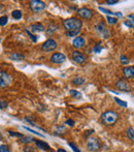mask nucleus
Masks as SVG:
<instances>
[{"label": "nucleus", "mask_w": 134, "mask_h": 152, "mask_svg": "<svg viewBox=\"0 0 134 152\" xmlns=\"http://www.w3.org/2000/svg\"><path fill=\"white\" fill-rule=\"evenodd\" d=\"M83 26V22L78 18H69L63 21V27L66 29V31L80 30Z\"/></svg>", "instance_id": "f257e3e1"}, {"label": "nucleus", "mask_w": 134, "mask_h": 152, "mask_svg": "<svg viewBox=\"0 0 134 152\" xmlns=\"http://www.w3.org/2000/svg\"><path fill=\"white\" fill-rule=\"evenodd\" d=\"M118 118H119V115L114 111L112 110L105 111L101 115L102 123H104L105 125H112V124H114L118 121Z\"/></svg>", "instance_id": "f03ea898"}, {"label": "nucleus", "mask_w": 134, "mask_h": 152, "mask_svg": "<svg viewBox=\"0 0 134 152\" xmlns=\"http://www.w3.org/2000/svg\"><path fill=\"white\" fill-rule=\"evenodd\" d=\"M87 148L92 152H97L101 149V143L97 137L90 136L87 140Z\"/></svg>", "instance_id": "7ed1b4c3"}, {"label": "nucleus", "mask_w": 134, "mask_h": 152, "mask_svg": "<svg viewBox=\"0 0 134 152\" xmlns=\"http://www.w3.org/2000/svg\"><path fill=\"white\" fill-rule=\"evenodd\" d=\"M29 5H30L31 10L33 12H35V14L43 12L46 8V4L43 1H41V0H31L29 2Z\"/></svg>", "instance_id": "20e7f679"}, {"label": "nucleus", "mask_w": 134, "mask_h": 152, "mask_svg": "<svg viewBox=\"0 0 134 152\" xmlns=\"http://www.w3.org/2000/svg\"><path fill=\"white\" fill-rule=\"evenodd\" d=\"M57 47H58V44H57L56 40L53 39V38H49L42 44L41 50L43 52H53L54 50H56Z\"/></svg>", "instance_id": "39448f33"}, {"label": "nucleus", "mask_w": 134, "mask_h": 152, "mask_svg": "<svg viewBox=\"0 0 134 152\" xmlns=\"http://www.w3.org/2000/svg\"><path fill=\"white\" fill-rule=\"evenodd\" d=\"M95 31L97 32V34H99V35L102 36L103 38L109 37V30H108L107 27L102 22H99L95 25Z\"/></svg>", "instance_id": "423d86ee"}, {"label": "nucleus", "mask_w": 134, "mask_h": 152, "mask_svg": "<svg viewBox=\"0 0 134 152\" xmlns=\"http://www.w3.org/2000/svg\"><path fill=\"white\" fill-rule=\"evenodd\" d=\"M12 82V78L7 72H0V87L1 88H5Z\"/></svg>", "instance_id": "0eeeda50"}, {"label": "nucleus", "mask_w": 134, "mask_h": 152, "mask_svg": "<svg viewBox=\"0 0 134 152\" xmlns=\"http://www.w3.org/2000/svg\"><path fill=\"white\" fill-rule=\"evenodd\" d=\"M71 57H72V60H73L75 63L78 64H83L86 62V57L83 53L78 52V51H73L71 53Z\"/></svg>", "instance_id": "6e6552de"}, {"label": "nucleus", "mask_w": 134, "mask_h": 152, "mask_svg": "<svg viewBox=\"0 0 134 152\" xmlns=\"http://www.w3.org/2000/svg\"><path fill=\"white\" fill-rule=\"evenodd\" d=\"M78 14L80 17H82L83 19H86V20H90L93 17V12L90 10V8L87 7H82L78 10Z\"/></svg>", "instance_id": "1a4fd4ad"}, {"label": "nucleus", "mask_w": 134, "mask_h": 152, "mask_svg": "<svg viewBox=\"0 0 134 152\" xmlns=\"http://www.w3.org/2000/svg\"><path fill=\"white\" fill-rule=\"evenodd\" d=\"M116 87L122 92H130L131 91V87L128 83L125 80H119L118 82L116 83Z\"/></svg>", "instance_id": "9d476101"}, {"label": "nucleus", "mask_w": 134, "mask_h": 152, "mask_svg": "<svg viewBox=\"0 0 134 152\" xmlns=\"http://www.w3.org/2000/svg\"><path fill=\"white\" fill-rule=\"evenodd\" d=\"M65 60H66V56L63 53H54L51 56V62H53V63L60 64L63 63Z\"/></svg>", "instance_id": "9b49d317"}, {"label": "nucleus", "mask_w": 134, "mask_h": 152, "mask_svg": "<svg viewBox=\"0 0 134 152\" xmlns=\"http://www.w3.org/2000/svg\"><path fill=\"white\" fill-rule=\"evenodd\" d=\"M86 45V40H85L84 37H80V36H78L75 37L73 40H72V46L75 49H82L85 47Z\"/></svg>", "instance_id": "f8f14e48"}, {"label": "nucleus", "mask_w": 134, "mask_h": 152, "mask_svg": "<svg viewBox=\"0 0 134 152\" xmlns=\"http://www.w3.org/2000/svg\"><path fill=\"white\" fill-rule=\"evenodd\" d=\"M29 30L30 32H32V33H37V32H42L44 31V26L41 24V23H33V24L30 25V27H29Z\"/></svg>", "instance_id": "ddd939ff"}, {"label": "nucleus", "mask_w": 134, "mask_h": 152, "mask_svg": "<svg viewBox=\"0 0 134 152\" xmlns=\"http://www.w3.org/2000/svg\"><path fill=\"white\" fill-rule=\"evenodd\" d=\"M123 75L127 79H134V66H126L123 68Z\"/></svg>", "instance_id": "4468645a"}, {"label": "nucleus", "mask_w": 134, "mask_h": 152, "mask_svg": "<svg viewBox=\"0 0 134 152\" xmlns=\"http://www.w3.org/2000/svg\"><path fill=\"white\" fill-rule=\"evenodd\" d=\"M98 8H99V10H100L101 12H104V14H106L107 16H112V17L116 16V17H120V18H122V17H123V14H122V12H112V10H107V8L102 7V6H99Z\"/></svg>", "instance_id": "2eb2a0df"}, {"label": "nucleus", "mask_w": 134, "mask_h": 152, "mask_svg": "<svg viewBox=\"0 0 134 152\" xmlns=\"http://www.w3.org/2000/svg\"><path fill=\"white\" fill-rule=\"evenodd\" d=\"M65 132H66V128L63 125H55L53 127V132L55 136H61V134H65Z\"/></svg>", "instance_id": "dca6fc26"}, {"label": "nucleus", "mask_w": 134, "mask_h": 152, "mask_svg": "<svg viewBox=\"0 0 134 152\" xmlns=\"http://www.w3.org/2000/svg\"><path fill=\"white\" fill-rule=\"evenodd\" d=\"M36 145H37V147L39 149H41V150H44V151H48L51 149L50 145L48 144L46 142H43V141H40V140H36Z\"/></svg>", "instance_id": "f3484780"}, {"label": "nucleus", "mask_w": 134, "mask_h": 152, "mask_svg": "<svg viewBox=\"0 0 134 152\" xmlns=\"http://www.w3.org/2000/svg\"><path fill=\"white\" fill-rule=\"evenodd\" d=\"M128 28H134V15H129L124 23Z\"/></svg>", "instance_id": "a211bd4d"}, {"label": "nucleus", "mask_w": 134, "mask_h": 152, "mask_svg": "<svg viewBox=\"0 0 134 152\" xmlns=\"http://www.w3.org/2000/svg\"><path fill=\"white\" fill-rule=\"evenodd\" d=\"M9 58L14 61H21V60H24L25 56L23 54H20V53H12V54H10Z\"/></svg>", "instance_id": "6ab92c4d"}, {"label": "nucleus", "mask_w": 134, "mask_h": 152, "mask_svg": "<svg viewBox=\"0 0 134 152\" xmlns=\"http://www.w3.org/2000/svg\"><path fill=\"white\" fill-rule=\"evenodd\" d=\"M12 19H14V20H20V19L23 17L22 10H12Z\"/></svg>", "instance_id": "aec40b11"}, {"label": "nucleus", "mask_w": 134, "mask_h": 152, "mask_svg": "<svg viewBox=\"0 0 134 152\" xmlns=\"http://www.w3.org/2000/svg\"><path fill=\"white\" fill-rule=\"evenodd\" d=\"M85 83V79L82 78V77H75V78L72 79V84L76 85V86H80V85H83Z\"/></svg>", "instance_id": "412c9836"}, {"label": "nucleus", "mask_w": 134, "mask_h": 152, "mask_svg": "<svg viewBox=\"0 0 134 152\" xmlns=\"http://www.w3.org/2000/svg\"><path fill=\"white\" fill-rule=\"evenodd\" d=\"M126 134H127V137L130 141L134 142V128L133 127H128L126 130Z\"/></svg>", "instance_id": "4be33fe9"}, {"label": "nucleus", "mask_w": 134, "mask_h": 152, "mask_svg": "<svg viewBox=\"0 0 134 152\" xmlns=\"http://www.w3.org/2000/svg\"><path fill=\"white\" fill-rule=\"evenodd\" d=\"M69 94L72 96V97L76 98V99H80L82 98V93L76 90H74V89H71V90H69Z\"/></svg>", "instance_id": "5701e85b"}, {"label": "nucleus", "mask_w": 134, "mask_h": 152, "mask_svg": "<svg viewBox=\"0 0 134 152\" xmlns=\"http://www.w3.org/2000/svg\"><path fill=\"white\" fill-rule=\"evenodd\" d=\"M21 142L24 143V144H27L29 145V143H32V142H36V140H34L33 138H31V137H23L22 139H21Z\"/></svg>", "instance_id": "b1692460"}, {"label": "nucleus", "mask_w": 134, "mask_h": 152, "mask_svg": "<svg viewBox=\"0 0 134 152\" xmlns=\"http://www.w3.org/2000/svg\"><path fill=\"white\" fill-rule=\"evenodd\" d=\"M106 20H107V23L109 25H114V24L118 23V18H116V17L107 16L106 17Z\"/></svg>", "instance_id": "393cba45"}, {"label": "nucleus", "mask_w": 134, "mask_h": 152, "mask_svg": "<svg viewBox=\"0 0 134 152\" xmlns=\"http://www.w3.org/2000/svg\"><path fill=\"white\" fill-rule=\"evenodd\" d=\"M25 32H26L27 34L29 35V37L31 38V40H32L33 42H37V40H38V36H36V35H34V34L32 33V32H30V30L29 29H25Z\"/></svg>", "instance_id": "a878e982"}, {"label": "nucleus", "mask_w": 134, "mask_h": 152, "mask_svg": "<svg viewBox=\"0 0 134 152\" xmlns=\"http://www.w3.org/2000/svg\"><path fill=\"white\" fill-rule=\"evenodd\" d=\"M114 102H116L117 104H119V106L123 107V108H127V107H128V104H127L126 102H124V100L120 99L119 97H114Z\"/></svg>", "instance_id": "bb28decb"}, {"label": "nucleus", "mask_w": 134, "mask_h": 152, "mask_svg": "<svg viewBox=\"0 0 134 152\" xmlns=\"http://www.w3.org/2000/svg\"><path fill=\"white\" fill-rule=\"evenodd\" d=\"M80 30H73V31H66V35L68 37H74V36H76L78 37V35L80 34Z\"/></svg>", "instance_id": "cd10ccee"}, {"label": "nucleus", "mask_w": 134, "mask_h": 152, "mask_svg": "<svg viewBox=\"0 0 134 152\" xmlns=\"http://www.w3.org/2000/svg\"><path fill=\"white\" fill-rule=\"evenodd\" d=\"M120 60H121V63L123 64V65H128V63H129V59L127 58L125 55H121L120 56Z\"/></svg>", "instance_id": "c85d7f7f"}, {"label": "nucleus", "mask_w": 134, "mask_h": 152, "mask_svg": "<svg viewBox=\"0 0 134 152\" xmlns=\"http://www.w3.org/2000/svg\"><path fill=\"white\" fill-rule=\"evenodd\" d=\"M7 21H8L7 17H6V16H2L1 18H0V26L4 27L6 24H7Z\"/></svg>", "instance_id": "c756f323"}, {"label": "nucleus", "mask_w": 134, "mask_h": 152, "mask_svg": "<svg viewBox=\"0 0 134 152\" xmlns=\"http://www.w3.org/2000/svg\"><path fill=\"white\" fill-rule=\"evenodd\" d=\"M23 152H35V148L31 146V145H26L23 148Z\"/></svg>", "instance_id": "7c9ffc66"}, {"label": "nucleus", "mask_w": 134, "mask_h": 152, "mask_svg": "<svg viewBox=\"0 0 134 152\" xmlns=\"http://www.w3.org/2000/svg\"><path fill=\"white\" fill-rule=\"evenodd\" d=\"M0 152H10V150L6 144H1L0 145Z\"/></svg>", "instance_id": "2f4dec72"}, {"label": "nucleus", "mask_w": 134, "mask_h": 152, "mask_svg": "<svg viewBox=\"0 0 134 152\" xmlns=\"http://www.w3.org/2000/svg\"><path fill=\"white\" fill-rule=\"evenodd\" d=\"M8 134H10L12 137H18V138H21L22 139L23 137V134H20V132H12V130H8Z\"/></svg>", "instance_id": "473e14b6"}, {"label": "nucleus", "mask_w": 134, "mask_h": 152, "mask_svg": "<svg viewBox=\"0 0 134 152\" xmlns=\"http://www.w3.org/2000/svg\"><path fill=\"white\" fill-rule=\"evenodd\" d=\"M68 145H69L70 148H71L72 150H73L74 152H80V149H78V147H76V145L74 144V143L69 142V143H68Z\"/></svg>", "instance_id": "72a5a7b5"}, {"label": "nucleus", "mask_w": 134, "mask_h": 152, "mask_svg": "<svg viewBox=\"0 0 134 152\" xmlns=\"http://www.w3.org/2000/svg\"><path fill=\"white\" fill-rule=\"evenodd\" d=\"M23 128H25L26 130H28V132H32V134H37V136H39V137H42L41 134H39V132H36V130H33L32 128H30V127H27V126H23Z\"/></svg>", "instance_id": "f704fd0d"}, {"label": "nucleus", "mask_w": 134, "mask_h": 152, "mask_svg": "<svg viewBox=\"0 0 134 152\" xmlns=\"http://www.w3.org/2000/svg\"><path fill=\"white\" fill-rule=\"evenodd\" d=\"M102 47L100 46V45H97V46H95L94 47V49H93V52L94 53H97V54H98V53H100L101 51H102Z\"/></svg>", "instance_id": "c9c22d12"}, {"label": "nucleus", "mask_w": 134, "mask_h": 152, "mask_svg": "<svg viewBox=\"0 0 134 152\" xmlns=\"http://www.w3.org/2000/svg\"><path fill=\"white\" fill-rule=\"evenodd\" d=\"M7 102H4V100H1L0 102V108H1V110H4V109L7 108Z\"/></svg>", "instance_id": "e433bc0d"}, {"label": "nucleus", "mask_w": 134, "mask_h": 152, "mask_svg": "<svg viewBox=\"0 0 134 152\" xmlns=\"http://www.w3.org/2000/svg\"><path fill=\"white\" fill-rule=\"evenodd\" d=\"M106 3H107L108 5H114V4L119 3V1H118V0H107V1H106Z\"/></svg>", "instance_id": "4c0bfd02"}, {"label": "nucleus", "mask_w": 134, "mask_h": 152, "mask_svg": "<svg viewBox=\"0 0 134 152\" xmlns=\"http://www.w3.org/2000/svg\"><path fill=\"white\" fill-rule=\"evenodd\" d=\"M66 124L67 125H69V126H74V121L73 120H71V119H68V120H66Z\"/></svg>", "instance_id": "58836bf2"}, {"label": "nucleus", "mask_w": 134, "mask_h": 152, "mask_svg": "<svg viewBox=\"0 0 134 152\" xmlns=\"http://www.w3.org/2000/svg\"><path fill=\"white\" fill-rule=\"evenodd\" d=\"M93 132H94V130H93V129H91V130H89V132H87L86 134H87V136H88V137H90V134H93Z\"/></svg>", "instance_id": "ea45409f"}, {"label": "nucleus", "mask_w": 134, "mask_h": 152, "mask_svg": "<svg viewBox=\"0 0 134 152\" xmlns=\"http://www.w3.org/2000/svg\"><path fill=\"white\" fill-rule=\"evenodd\" d=\"M57 152H67L65 149H62V148H59L58 150H57Z\"/></svg>", "instance_id": "a19ab883"}]
</instances>
